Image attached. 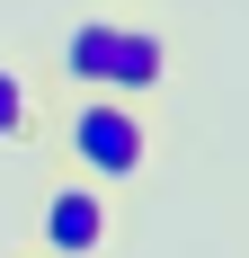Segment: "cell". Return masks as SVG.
Returning a JSON list of instances; mask_svg holds the SVG:
<instances>
[{
	"label": "cell",
	"instance_id": "obj_1",
	"mask_svg": "<svg viewBox=\"0 0 249 258\" xmlns=\"http://www.w3.org/2000/svg\"><path fill=\"white\" fill-rule=\"evenodd\" d=\"M36 143H45V160L89 169V178H107V187H134L151 160H160L151 107H143V98H116V89H45Z\"/></svg>",
	"mask_w": 249,
	"mask_h": 258
},
{
	"label": "cell",
	"instance_id": "obj_2",
	"mask_svg": "<svg viewBox=\"0 0 249 258\" xmlns=\"http://www.w3.org/2000/svg\"><path fill=\"white\" fill-rule=\"evenodd\" d=\"M169 72H178V53H169V36L151 18H125V9H89V18H72L63 36H53V53H45V89H116V98H160L169 89Z\"/></svg>",
	"mask_w": 249,
	"mask_h": 258
},
{
	"label": "cell",
	"instance_id": "obj_3",
	"mask_svg": "<svg viewBox=\"0 0 249 258\" xmlns=\"http://www.w3.org/2000/svg\"><path fill=\"white\" fill-rule=\"evenodd\" d=\"M125 240H134L125 187L63 169V160L36 169V187H27V249L36 258H125Z\"/></svg>",
	"mask_w": 249,
	"mask_h": 258
},
{
	"label": "cell",
	"instance_id": "obj_4",
	"mask_svg": "<svg viewBox=\"0 0 249 258\" xmlns=\"http://www.w3.org/2000/svg\"><path fill=\"white\" fill-rule=\"evenodd\" d=\"M36 107H45V80L0 53V152L9 143H36Z\"/></svg>",
	"mask_w": 249,
	"mask_h": 258
},
{
	"label": "cell",
	"instance_id": "obj_5",
	"mask_svg": "<svg viewBox=\"0 0 249 258\" xmlns=\"http://www.w3.org/2000/svg\"><path fill=\"white\" fill-rule=\"evenodd\" d=\"M27 258H36V249H27Z\"/></svg>",
	"mask_w": 249,
	"mask_h": 258
}]
</instances>
